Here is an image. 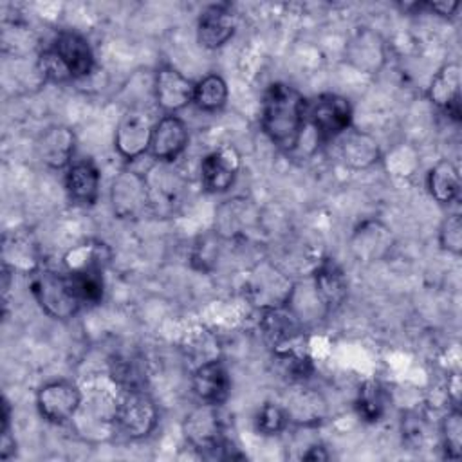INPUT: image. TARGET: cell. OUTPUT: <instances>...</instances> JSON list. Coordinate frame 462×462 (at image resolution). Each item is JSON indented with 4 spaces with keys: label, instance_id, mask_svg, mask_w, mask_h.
<instances>
[{
    "label": "cell",
    "instance_id": "obj_9",
    "mask_svg": "<svg viewBox=\"0 0 462 462\" xmlns=\"http://www.w3.org/2000/svg\"><path fill=\"white\" fill-rule=\"evenodd\" d=\"M81 406V390L69 379H54L45 383L36 393V408L51 424H65L78 413Z\"/></svg>",
    "mask_w": 462,
    "mask_h": 462
},
{
    "label": "cell",
    "instance_id": "obj_19",
    "mask_svg": "<svg viewBox=\"0 0 462 462\" xmlns=\"http://www.w3.org/2000/svg\"><path fill=\"white\" fill-rule=\"evenodd\" d=\"M428 99L451 121H460V65L457 61L444 63L433 74L428 87Z\"/></svg>",
    "mask_w": 462,
    "mask_h": 462
},
{
    "label": "cell",
    "instance_id": "obj_43",
    "mask_svg": "<svg viewBox=\"0 0 462 462\" xmlns=\"http://www.w3.org/2000/svg\"><path fill=\"white\" fill-rule=\"evenodd\" d=\"M327 458H328L327 448L321 444H314L307 448L305 453H301V460H327Z\"/></svg>",
    "mask_w": 462,
    "mask_h": 462
},
{
    "label": "cell",
    "instance_id": "obj_16",
    "mask_svg": "<svg viewBox=\"0 0 462 462\" xmlns=\"http://www.w3.org/2000/svg\"><path fill=\"white\" fill-rule=\"evenodd\" d=\"M51 47L65 63L74 81L85 79L94 72L96 69L94 51L83 34L70 29L60 31L52 40Z\"/></svg>",
    "mask_w": 462,
    "mask_h": 462
},
{
    "label": "cell",
    "instance_id": "obj_15",
    "mask_svg": "<svg viewBox=\"0 0 462 462\" xmlns=\"http://www.w3.org/2000/svg\"><path fill=\"white\" fill-rule=\"evenodd\" d=\"M282 406L285 408L289 424L292 422L303 428H312L321 424L328 413L325 397L318 390L307 386L305 383L292 384Z\"/></svg>",
    "mask_w": 462,
    "mask_h": 462
},
{
    "label": "cell",
    "instance_id": "obj_30",
    "mask_svg": "<svg viewBox=\"0 0 462 462\" xmlns=\"http://www.w3.org/2000/svg\"><path fill=\"white\" fill-rule=\"evenodd\" d=\"M227 94H229V90H227L226 79L220 74L211 72L195 83L193 103L199 110L215 114L226 106Z\"/></svg>",
    "mask_w": 462,
    "mask_h": 462
},
{
    "label": "cell",
    "instance_id": "obj_26",
    "mask_svg": "<svg viewBox=\"0 0 462 462\" xmlns=\"http://www.w3.org/2000/svg\"><path fill=\"white\" fill-rule=\"evenodd\" d=\"M2 260L4 265L14 271H27L29 274L34 273L38 265V247L32 240L31 233L22 229H13L11 233L4 235L2 245Z\"/></svg>",
    "mask_w": 462,
    "mask_h": 462
},
{
    "label": "cell",
    "instance_id": "obj_10",
    "mask_svg": "<svg viewBox=\"0 0 462 462\" xmlns=\"http://www.w3.org/2000/svg\"><path fill=\"white\" fill-rule=\"evenodd\" d=\"M153 123L155 121H152L144 110H126L119 119L114 134V148L117 153L126 161H135L146 153L150 148Z\"/></svg>",
    "mask_w": 462,
    "mask_h": 462
},
{
    "label": "cell",
    "instance_id": "obj_34",
    "mask_svg": "<svg viewBox=\"0 0 462 462\" xmlns=\"http://www.w3.org/2000/svg\"><path fill=\"white\" fill-rule=\"evenodd\" d=\"M182 352H184L186 359H191L195 363V366L213 361V359H220L218 357V341L215 339V336L209 330H206L202 327L186 334L184 343H182Z\"/></svg>",
    "mask_w": 462,
    "mask_h": 462
},
{
    "label": "cell",
    "instance_id": "obj_14",
    "mask_svg": "<svg viewBox=\"0 0 462 462\" xmlns=\"http://www.w3.org/2000/svg\"><path fill=\"white\" fill-rule=\"evenodd\" d=\"M312 289L323 310L334 312L348 296V278L343 267L330 256L321 258L312 271Z\"/></svg>",
    "mask_w": 462,
    "mask_h": 462
},
{
    "label": "cell",
    "instance_id": "obj_13",
    "mask_svg": "<svg viewBox=\"0 0 462 462\" xmlns=\"http://www.w3.org/2000/svg\"><path fill=\"white\" fill-rule=\"evenodd\" d=\"M189 143L186 123L177 114H164L153 123L150 139V155L157 162H173L184 153Z\"/></svg>",
    "mask_w": 462,
    "mask_h": 462
},
{
    "label": "cell",
    "instance_id": "obj_27",
    "mask_svg": "<svg viewBox=\"0 0 462 462\" xmlns=\"http://www.w3.org/2000/svg\"><path fill=\"white\" fill-rule=\"evenodd\" d=\"M273 359L280 374L292 384L305 383L314 374V363L303 345V339L274 348Z\"/></svg>",
    "mask_w": 462,
    "mask_h": 462
},
{
    "label": "cell",
    "instance_id": "obj_6",
    "mask_svg": "<svg viewBox=\"0 0 462 462\" xmlns=\"http://www.w3.org/2000/svg\"><path fill=\"white\" fill-rule=\"evenodd\" d=\"M307 119L310 121L316 139L321 144L334 143L352 126V105L339 94L323 92L312 103H309Z\"/></svg>",
    "mask_w": 462,
    "mask_h": 462
},
{
    "label": "cell",
    "instance_id": "obj_42",
    "mask_svg": "<svg viewBox=\"0 0 462 462\" xmlns=\"http://www.w3.org/2000/svg\"><path fill=\"white\" fill-rule=\"evenodd\" d=\"M424 7L439 16L449 18L458 9V2H428V4H424Z\"/></svg>",
    "mask_w": 462,
    "mask_h": 462
},
{
    "label": "cell",
    "instance_id": "obj_3",
    "mask_svg": "<svg viewBox=\"0 0 462 462\" xmlns=\"http://www.w3.org/2000/svg\"><path fill=\"white\" fill-rule=\"evenodd\" d=\"M29 291L38 307L52 319L69 321L81 309V303L72 291L69 274L54 269L38 267L34 273H31Z\"/></svg>",
    "mask_w": 462,
    "mask_h": 462
},
{
    "label": "cell",
    "instance_id": "obj_24",
    "mask_svg": "<svg viewBox=\"0 0 462 462\" xmlns=\"http://www.w3.org/2000/svg\"><path fill=\"white\" fill-rule=\"evenodd\" d=\"M101 173L88 157L72 161L65 170V189L69 199L78 206H94L99 197Z\"/></svg>",
    "mask_w": 462,
    "mask_h": 462
},
{
    "label": "cell",
    "instance_id": "obj_25",
    "mask_svg": "<svg viewBox=\"0 0 462 462\" xmlns=\"http://www.w3.org/2000/svg\"><path fill=\"white\" fill-rule=\"evenodd\" d=\"M254 222L256 215L245 199L227 200L215 213V231L226 240L242 238L245 229L253 227Z\"/></svg>",
    "mask_w": 462,
    "mask_h": 462
},
{
    "label": "cell",
    "instance_id": "obj_36",
    "mask_svg": "<svg viewBox=\"0 0 462 462\" xmlns=\"http://www.w3.org/2000/svg\"><path fill=\"white\" fill-rule=\"evenodd\" d=\"M226 238H222L217 231L200 235L191 247L189 253V262L193 265V269L202 271V273H209L215 269L217 262H218V254H220V244Z\"/></svg>",
    "mask_w": 462,
    "mask_h": 462
},
{
    "label": "cell",
    "instance_id": "obj_23",
    "mask_svg": "<svg viewBox=\"0 0 462 462\" xmlns=\"http://www.w3.org/2000/svg\"><path fill=\"white\" fill-rule=\"evenodd\" d=\"M191 390L200 402L224 404L231 393V379L220 359L202 363L193 368Z\"/></svg>",
    "mask_w": 462,
    "mask_h": 462
},
{
    "label": "cell",
    "instance_id": "obj_21",
    "mask_svg": "<svg viewBox=\"0 0 462 462\" xmlns=\"http://www.w3.org/2000/svg\"><path fill=\"white\" fill-rule=\"evenodd\" d=\"M345 60L357 70L374 74L381 70L386 60L384 40L379 32L361 27L357 29L345 47Z\"/></svg>",
    "mask_w": 462,
    "mask_h": 462
},
{
    "label": "cell",
    "instance_id": "obj_31",
    "mask_svg": "<svg viewBox=\"0 0 462 462\" xmlns=\"http://www.w3.org/2000/svg\"><path fill=\"white\" fill-rule=\"evenodd\" d=\"M74 294L81 305H97L105 296V278L103 269H81L67 271Z\"/></svg>",
    "mask_w": 462,
    "mask_h": 462
},
{
    "label": "cell",
    "instance_id": "obj_37",
    "mask_svg": "<svg viewBox=\"0 0 462 462\" xmlns=\"http://www.w3.org/2000/svg\"><path fill=\"white\" fill-rule=\"evenodd\" d=\"M384 164L392 175L410 177L419 168V152L411 144L401 143L390 150L384 157Z\"/></svg>",
    "mask_w": 462,
    "mask_h": 462
},
{
    "label": "cell",
    "instance_id": "obj_35",
    "mask_svg": "<svg viewBox=\"0 0 462 462\" xmlns=\"http://www.w3.org/2000/svg\"><path fill=\"white\" fill-rule=\"evenodd\" d=\"M439 439L446 458L457 460L462 455V413L458 406H451V410L442 417L439 426Z\"/></svg>",
    "mask_w": 462,
    "mask_h": 462
},
{
    "label": "cell",
    "instance_id": "obj_22",
    "mask_svg": "<svg viewBox=\"0 0 462 462\" xmlns=\"http://www.w3.org/2000/svg\"><path fill=\"white\" fill-rule=\"evenodd\" d=\"M393 247V235L381 220L361 222L350 236V251L359 262H375L384 258Z\"/></svg>",
    "mask_w": 462,
    "mask_h": 462
},
{
    "label": "cell",
    "instance_id": "obj_38",
    "mask_svg": "<svg viewBox=\"0 0 462 462\" xmlns=\"http://www.w3.org/2000/svg\"><path fill=\"white\" fill-rule=\"evenodd\" d=\"M287 424H289V419H287L285 408L278 402H265L254 417L256 431L265 437L282 433L287 428Z\"/></svg>",
    "mask_w": 462,
    "mask_h": 462
},
{
    "label": "cell",
    "instance_id": "obj_11",
    "mask_svg": "<svg viewBox=\"0 0 462 462\" xmlns=\"http://www.w3.org/2000/svg\"><path fill=\"white\" fill-rule=\"evenodd\" d=\"M193 88L195 83L171 65H161L153 74V101L164 114H177L193 103Z\"/></svg>",
    "mask_w": 462,
    "mask_h": 462
},
{
    "label": "cell",
    "instance_id": "obj_29",
    "mask_svg": "<svg viewBox=\"0 0 462 462\" xmlns=\"http://www.w3.org/2000/svg\"><path fill=\"white\" fill-rule=\"evenodd\" d=\"M354 408L361 420H365L368 424L379 422L384 417L386 408H388L386 388L375 379L365 381L357 390Z\"/></svg>",
    "mask_w": 462,
    "mask_h": 462
},
{
    "label": "cell",
    "instance_id": "obj_12",
    "mask_svg": "<svg viewBox=\"0 0 462 462\" xmlns=\"http://www.w3.org/2000/svg\"><path fill=\"white\" fill-rule=\"evenodd\" d=\"M240 153L233 144H224L209 152L200 162V182L208 193L227 191L240 171Z\"/></svg>",
    "mask_w": 462,
    "mask_h": 462
},
{
    "label": "cell",
    "instance_id": "obj_39",
    "mask_svg": "<svg viewBox=\"0 0 462 462\" xmlns=\"http://www.w3.org/2000/svg\"><path fill=\"white\" fill-rule=\"evenodd\" d=\"M36 70L40 72L43 81H51V83H70V81H74L69 69L60 60V56L52 51L51 45L38 54Z\"/></svg>",
    "mask_w": 462,
    "mask_h": 462
},
{
    "label": "cell",
    "instance_id": "obj_20",
    "mask_svg": "<svg viewBox=\"0 0 462 462\" xmlns=\"http://www.w3.org/2000/svg\"><path fill=\"white\" fill-rule=\"evenodd\" d=\"M339 161L352 170H366L381 161V146L377 139L363 130L348 128L336 141Z\"/></svg>",
    "mask_w": 462,
    "mask_h": 462
},
{
    "label": "cell",
    "instance_id": "obj_40",
    "mask_svg": "<svg viewBox=\"0 0 462 462\" xmlns=\"http://www.w3.org/2000/svg\"><path fill=\"white\" fill-rule=\"evenodd\" d=\"M402 439L411 448H422L431 439V430L426 415L413 411L402 417Z\"/></svg>",
    "mask_w": 462,
    "mask_h": 462
},
{
    "label": "cell",
    "instance_id": "obj_41",
    "mask_svg": "<svg viewBox=\"0 0 462 462\" xmlns=\"http://www.w3.org/2000/svg\"><path fill=\"white\" fill-rule=\"evenodd\" d=\"M439 244L451 254L462 253V218L458 213L448 215L439 227Z\"/></svg>",
    "mask_w": 462,
    "mask_h": 462
},
{
    "label": "cell",
    "instance_id": "obj_33",
    "mask_svg": "<svg viewBox=\"0 0 462 462\" xmlns=\"http://www.w3.org/2000/svg\"><path fill=\"white\" fill-rule=\"evenodd\" d=\"M110 260V249L103 242H85L76 245L65 254L67 271L81 269H105V263Z\"/></svg>",
    "mask_w": 462,
    "mask_h": 462
},
{
    "label": "cell",
    "instance_id": "obj_17",
    "mask_svg": "<svg viewBox=\"0 0 462 462\" xmlns=\"http://www.w3.org/2000/svg\"><path fill=\"white\" fill-rule=\"evenodd\" d=\"M236 31V14L227 4L208 5L197 20V42L208 51L224 47Z\"/></svg>",
    "mask_w": 462,
    "mask_h": 462
},
{
    "label": "cell",
    "instance_id": "obj_28",
    "mask_svg": "<svg viewBox=\"0 0 462 462\" xmlns=\"http://www.w3.org/2000/svg\"><path fill=\"white\" fill-rule=\"evenodd\" d=\"M426 188L439 204H451L460 193V173L455 162L440 159L426 175Z\"/></svg>",
    "mask_w": 462,
    "mask_h": 462
},
{
    "label": "cell",
    "instance_id": "obj_7",
    "mask_svg": "<svg viewBox=\"0 0 462 462\" xmlns=\"http://www.w3.org/2000/svg\"><path fill=\"white\" fill-rule=\"evenodd\" d=\"M146 186L150 197V211L159 217L173 215L186 191V179L171 166V162H157L146 173Z\"/></svg>",
    "mask_w": 462,
    "mask_h": 462
},
{
    "label": "cell",
    "instance_id": "obj_8",
    "mask_svg": "<svg viewBox=\"0 0 462 462\" xmlns=\"http://www.w3.org/2000/svg\"><path fill=\"white\" fill-rule=\"evenodd\" d=\"M110 206L121 220H135L150 211L144 175L135 170H121L110 184Z\"/></svg>",
    "mask_w": 462,
    "mask_h": 462
},
{
    "label": "cell",
    "instance_id": "obj_4",
    "mask_svg": "<svg viewBox=\"0 0 462 462\" xmlns=\"http://www.w3.org/2000/svg\"><path fill=\"white\" fill-rule=\"evenodd\" d=\"M294 289L296 285L289 274L269 260H260L254 267H251L244 282L245 298L260 310L289 305Z\"/></svg>",
    "mask_w": 462,
    "mask_h": 462
},
{
    "label": "cell",
    "instance_id": "obj_32",
    "mask_svg": "<svg viewBox=\"0 0 462 462\" xmlns=\"http://www.w3.org/2000/svg\"><path fill=\"white\" fill-rule=\"evenodd\" d=\"M110 377L123 390H144L146 386L144 361L135 356H116L110 361Z\"/></svg>",
    "mask_w": 462,
    "mask_h": 462
},
{
    "label": "cell",
    "instance_id": "obj_1",
    "mask_svg": "<svg viewBox=\"0 0 462 462\" xmlns=\"http://www.w3.org/2000/svg\"><path fill=\"white\" fill-rule=\"evenodd\" d=\"M307 108L309 101L298 88L287 83L267 87L262 99L260 125L276 148L292 152L300 144L307 123Z\"/></svg>",
    "mask_w": 462,
    "mask_h": 462
},
{
    "label": "cell",
    "instance_id": "obj_2",
    "mask_svg": "<svg viewBox=\"0 0 462 462\" xmlns=\"http://www.w3.org/2000/svg\"><path fill=\"white\" fill-rule=\"evenodd\" d=\"M182 433L191 449H195L204 458H220L227 444L231 442L226 437V420L220 410V404L200 402L182 420Z\"/></svg>",
    "mask_w": 462,
    "mask_h": 462
},
{
    "label": "cell",
    "instance_id": "obj_18",
    "mask_svg": "<svg viewBox=\"0 0 462 462\" xmlns=\"http://www.w3.org/2000/svg\"><path fill=\"white\" fill-rule=\"evenodd\" d=\"M34 150L40 162L47 168H69L76 150V135L67 125H51L38 135Z\"/></svg>",
    "mask_w": 462,
    "mask_h": 462
},
{
    "label": "cell",
    "instance_id": "obj_5",
    "mask_svg": "<svg viewBox=\"0 0 462 462\" xmlns=\"http://www.w3.org/2000/svg\"><path fill=\"white\" fill-rule=\"evenodd\" d=\"M117 430L132 439H146L159 422V410L155 401L146 390H123L114 413Z\"/></svg>",
    "mask_w": 462,
    "mask_h": 462
}]
</instances>
